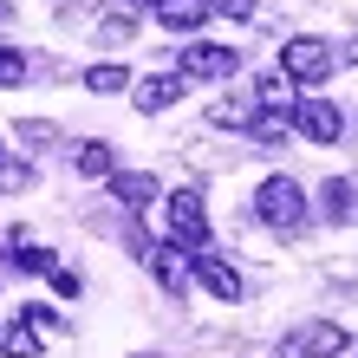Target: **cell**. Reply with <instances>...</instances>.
<instances>
[{
	"instance_id": "11",
	"label": "cell",
	"mask_w": 358,
	"mask_h": 358,
	"mask_svg": "<svg viewBox=\"0 0 358 358\" xmlns=\"http://www.w3.org/2000/svg\"><path fill=\"white\" fill-rule=\"evenodd\" d=\"M0 358H39V326L33 320H0Z\"/></svg>"
},
{
	"instance_id": "24",
	"label": "cell",
	"mask_w": 358,
	"mask_h": 358,
	"mask_svg": "<svg viewBox=\"0 0 358 358\" xmlns=\"http://www.w3.org/2000/svg\"><path fill=\"white\" fill-rule=\"evenodd\" d=\"M27 320H33L39 332H52V326H59V313H52V306H27Z\"/></svg>"
},
{
	"instance_id": "8",
	"label": "cell",
	"mask_w": 358,
	"mask_h": 358,
	"mask_svg": "<svg viewBox=\"0 0 358 358\" xmlns=\"http://www.w3.org/2000/svg\"><path fill=\"white\" fill-rule=\"evenodd\" d=\"M111 196L137 215V208H150V202H157V176H143V170H111Z\"/></svg>"
},
{
	"instance_id": "3",
	"label": "cell",
	"mask_w": 358,
	"mask_h": 358,
	"mask_svg": "<svg viewBox=\"0 0 358 358\" xmlns=\"http://www.w3.org/2000/svg\"><path fill=\"white\" fill-rule=\"evenodd\" d=\"M163 235L176 248H202L208 241V208L196 189H176V196H163Z\"/></svg>"
},
{
	"instance_id": "16",
	"label": "cell",
	"mask_w": 358,
	"mask_h": 358,
	"mask_svg": "<svg viewBox=\"0 0 358 358\" xmlns=\"http://www.w3.org/2000/svg\"><path fill=\"white\" fill-rule=\"evenodd\" d=\"M255 111H261L255 98H222V104H208V124H235V131H241Z\"/></svg>"
},
{
	"instance_id": "10",
	"label": "cell",
	"mask_w": 358,
	"mask_h": 358,
	"mask_svg": "<svg viewBox=\"0 0 358 358\" xmlns=\"http://www.w3.org/2000/svg\"><path fill=\"white\" fill-rule=\"evenodd\" d=\"M176 98H182V72H163V78H143V85H137V111H143V117H157V111H170Z\"/></svg>"
},
{
	"instance_id": "7",
	"label": "cell",
	"mask_w": 358,
	"mask_h": 358,
	"mask_svg": "<svg viewBox=\"0 0 358 358\" xmlns=\"http://www.w3.org/2000/svg\"><path fill=\"white\" fill-rule=\"evenodd\" d=\"M176 66H182V78H228L241 66V52L235 46H182Z\"/></svg>"
},
{
	"instance_id": "9",
	"label": "cell",
	"mask_w": 358,
	"mask_h": 358,
	"mask_svg": "<svg viewBox=\"0 0 358 358\" xmlns=\"http://www.w3.org/2000/svg\"><path fill=\"white\" fill-rule=\"evenodd\" d=\"M143 267H150V273H157V280L170 287V293H182V287H189V261H182V248H176V241H170V248H157V241H150Z\"/></svg>"
},
{
	"instance_id": "2",
	"label": "cell",
	"mask_w": 358,
	"mask_h": 358,
	"mask_svg": "<svg viewBox=\"0 0 358 358\" xmlns=\"http://www.w3.org/2000/svg\"><path fill=\"white\" fill-rule=\"evenodd\" d=\"M255 215H261L267 228H280V235H293V228L306 222V189L293 182V176H267L261 196H255Z\"/></svg>"
},
{
	"instance_id": "22",
	"label": "cell",
	"mask_w": 358,
	"mask_h": 358,
	"mask_svg": "<svg viewBox=\"0 0 358 358\" xmlns=\"http://www.w3.org/2000/svg\"><path fill=\"white\" fill-rule=\"evenodd\" d=\"M208 13H235V20H248V13H255V0H208Z\"/></svg>"
},
{
	"instance_id": "19",
	"label": "cell",
	"mask_w": 358,
	"mask_h": 358,
	"mask_svg": "<svg viewBox=\"0 0 358 358\" xmlns=\"http://www.w3.org/2000/svg\"><path fill=\"white\" fill-rule=\"evenodd\" d=\"M20 78H27V59H20L13 46H0V92H7V85H20Z\"/></svg>"
},
{
	"instance_id": "1",
	"label": "cell",
	"mask_w": 358,
	"mask_h": 358,
	"mask_svg": "<svg viewBox=\"0 0 358 358\" xmlns=\"http://www.w3.org/2000/svg\"><path fill=\"white\" fill-rule=\"evenodd\" d=\"M332 66H339V52H332L320 33H300V39H287V46H280V72L293 78V85H326Z\"/></svg>"
},
{
	"instance_id": "25",
	"label": "cell",
	"mask_w": 358,
	"mask_h": 358,
	"mask_svg": "<svg viewBox=\"0 0 358 358\" xmlns=\"http://www.w3.org/2000/svg\"><path fill=\"white\" fill-rule=\"evenodd\" d=\"M345 59H358V46H345Z\"/></svg>"
},
{
	"instance_id": "12",
	"label": "cell",
	"mask_w": 358,
	"mask_h": 358,
	"mask_svg": "<svg viewBox=\"0 0 358 358\" xmlns=\"http://www.w3.org/2000/svg\"><path fill=\"white\" fill-rule=\"evenodd\" d=\"M157 20L170 33H196L202 20H208V0H157Z\"/></svg>"
},
{
	"instance_id": "18",
	"label": "cell",
	"mask_w": 358,
	"mask_h": 358,
	"mask_svg": "<svg viewBox=\"0 0 358 358\" xmlns=\"http://www.w3.org/2000/svg\"><path fill=\"white\" fill-rule=\"evenodd\" d=\"M124 85H131V72H124V66H92L85 72V92H98V98L104 92H124Z\"/></svg>"
},
{
	"instance_id": "5",
	"label": "cell",
	"mask_w": 358,
	"mask_h": 358,
	"mask_svg": "<svg viewBox=\"0 0 358 358\" xmlns=\"http://www.w3.org/2000/svg\"><path fill=\"white\" fill-rule=\"evenodd\" d=\"M352 339H345V326H332V320H313V326H300L293 339L280 345V358H339Z\"/></svg>"
},
{
	"instance_id": "14",
	"label": "cell",
	"mask_w": 358,
	"mask_h": 358,
	"mask_svg": "<svg viewBox=\"0 0 358 358\" xmlns=\"http://www.w3.org/2000/svg\"><path fill=\"white\" fill-rule=\"evenodd\" d=\"M72 163H78V176H111V170H117V157H111V143H104V137L78 143V150H72Z\"/></svg>"
},
{
	"instance_id": "4",
	"label": "cell",
	"mask_w": 358,
	"mask_h": 358,
	"mask_svg": "<svg viewBox=\"0 0 358 358\" xmlns=\"http://www.w3.org/2000/svg\"><path fill=\"white\" fill-rule=\"evenodd\" d=\"M287 124L306 143H339V131H345V117H339V104H332V98H293V117Z\"/></svg>"
},
{
	"instance_id": "15",
	"label": "cell",
	"mask_w": 358,
	"mask_h": 358,
	"mask_svg": "<svg viewBox=\"0 0 358 358\" xmlns=\"http://www.w3.org/2000/svg\"><path fill=\"white\" fill-rule=\"evenodd\" d=\"M255 104H267V111H293V78H287V72H261Z\"/></svg>"
},
{
	"instance_id": "13",
	"label": "cell",
	"mask_w": 358,
	"mask_h": 358,
	"mask_svg": "<svg viewBox=\"0 0 358 358\" xmlns=\"http://www.w3.org/2000/svg\"><path fill=\"white\" fill-rule=\"evenodd\" d=\"M320 202H326V222H358V182L332 176V182L320 189Z\"/></svg>"
},
{
	"instance_id": "23",
	"label": "cell",
	"mask_w": 358,
	"mask_h": 358,
	"mask_svg": "<svg viewBox=\"0 0 358 358\" xmlns=\"http://www.w3.org/2000/svg\"><path fill=\"white\" fill-rule=\"evenodd\" d=\"M52 287L66 293V300H78V273H66V267H52Z\"/></svg>"
},
{
	"instance_id": "20",
	"label": "cell",
	"mask_w": 358,
	"mask_h": 358,
	"mask_svg": "<svg viewBox=\"0 0 358 358\" xmlns=\"http://www.w3.org/2000/svg\"><path fill=\"white\" fill-rule=\"evenodd\" d=\"M131 27H137L131 13H111V20L98 27V39H104V46H124V39H131Z\"/></svg>"
},
{
	"instance_id": "21",
	"label": "cell",
	"mask_w": 358,
	"mask_h": 358,
	"mask_svg": "<svg viewBox=\"0 0 358 358\" xmlns=\"http://www.w3.org/2000/svg\"><path fill=\"white\" fill-rule=\"evenodd\" d=\"M59 131H52V124H39V117H27V124H20V143H52Z\"/></svg>"
},
{
	"instance_id": "17",
	"label": "cell",
	"mask_w": 358,
	"mask_h": 358,
	"mask_svg": "<svg viewBox=\"0 0 358 358\" xmlns=\"http://www.w3.org/2000/svg\"><path fill=\"white\" fill-rule=\"evenodd\" d=\"M248 131H255V143H280L287 137V111H267V104H261V111L248 117Z\"/></svg>"
},
{
	"instance_id": "6",
	"label": "cell",
	"mask_w": 358,
	"mask_h": 358,
	"mask_svg": "<svg viewBox=\"0 0 358 358\" xmlns=\"http://www.w3.org/2000/svg\"><path fill=\"white\" fill-rule=\"evenodd\" d=\"M189 273H196V280L215 293L222 306H235V300H241V273L228 267L222 255H208V241H202V248H189Z\"/></svg>"
}]
</instances>
